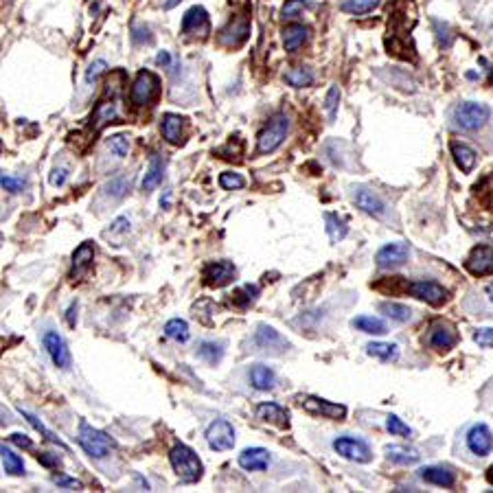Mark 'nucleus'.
Masks as SVG:
<instances>
[{
  "mask_svg": "<svg viewBox=\"0 0 493 493\" xmlns=\"http://www.w3.org/2000/svg\"><path fill=\"white\" fill-rule=\"evenodd\" d=\"M161 129H163V136H165V141H167V143H171V145H180V143H183L185 119H183V117H178V114L167 112V114L163 117Z\"/></svg>",
  "mask_w": 493,
  "mask_h": 493,
  "instance_id": "nucleus-27",
  "label": "nucleus"
},
{
  "mask_svg": "<svg viewBox=\"0 0 493 493\" xmlns=\"http://www.w3.org/2000/svg\"><path fill=\"white\" fill-rule=\"evenodd\" d=\"M75 311H77V305H72V307H70V311H68V323H70V327H75V323H77Z\"/></svg>",
  "mask_w": 493,
  "mask_h": 493,
  "instance_id": "nucleus-57",
  "label": "nucleus"
},
{
  "mask_svg": "<svg viewBox=\"0 0 493 493\" xmlns=\"http://www.w3.org/2000/svg\"><path fill=\"white\" fill-rule=\"evenodd\" d=\"M298 403L309 414H320V417L333 419V421L347 419V406H342V403H333V401H327V399H320V397H314V395L298 397Z\"/></svg>",
  "mask_w": 493,
  "mask_h": 493,
  "instance_id": "nucleus-7",
  "label": "nucleus"
},
{
  "mask_svg": "<svg viewBox=\"0 0 493 493\" xmlns=\"http://www.w3.org/2000/svg\"><path fill=\"white\" fill-rule=\"evenodd\" d=\"M450 149H452V156H454V163L458 165L460 171L470 173V171L476 167V151H474L470 145L456 143V141H454V143L450 145Z\"/></svg>",
  "mask_w": 493,
  "mask_h": 493,
  "instance_id": "nucleus-28",
  "label": "nucleus"
},
{
  "mask_svg": "<svg viewBox=\"0 0 493 493\" xmlns=\"http://www.w3.org/2000/svg\"><path fill=\"white\" fill-rule=\"evenodd\" d=\"M0 456H3V467H5V472L9 476H22L24 474V462H22V458L16 452H11L9 448L3 445V450H0Z\"/></svg>",
  "mask_w": 493,
  "mask_h": 493,
  "instance_id": "nucleus-36",
  "label": "nucleus"
},
{
  "mask_svg": "<svg viewBox=\"0 0 493 493\" xmlns=\"http://www.w3.org/2000/svg\"><path fill=\"white\" fill-rule=\"evenodd\" d=\"M106 68H108V64L103 62V60H97L90 68H88V72H86V80L90 82V84H94L97 80H99V75H103L106 72Z\"/></svg>",
  "mask_w": 493,
  "mask_h": 493,
  "instance_id": "nucleus-50",
  "label": "nucleus"
},
{
  "mask_svg": "<svg viewBox=\"0 0 493 493\" xmlns=\"http://www.w3.org/2000/svg\"><path fill=\"white\" fill-rule=\"evenodd\" d=\"M325 224H327V235L331 242H342L349 235V226L338 213H325Z\"/></svg>",
  "mask_w": 493,
  "mask_h": 493,
  "instance_id": "nucleus-31",
  "label": "nucleus"
},
{
  "mask_svg": "<svg viewBox=\"0 0 493 493\" xmlns=\"http://www.w3.org/2000/svg\"><path fill=\"white\" fill-rule=\"evenodd\" d=\"M165 165L167 161L163 158L161 153H153L149 158V167H147V173L143 178V191H151L156 189L161 183H163V175H165Z\"/></svg>",
  "mask_w": 493,
  "mask_h": 493,
  "instance_id": "nucleus-26",
  "label": "nucleus"
},
{
  "mask_svg": "<svg viewBox=\"0 0 493 493\" xmlns=\"http://www.w3.org/2000/svg\"><path fill=\"white\" fill-rule=\"evenodd\" d=\"M408 292L414 298L426 300L432 307H438L448 300V290L443 288V285H438L436 281H410Z\"/></svg>",
  "mask_w": 493,
  "mask_h": 493,
  "instance_id": "nucleus-10",
  "label": "nucleus"
},
{
  "mask_svg": "<svg viewBox=\"0 0 493 493\" xmlns=\"http://www.w3.org/2000/svg\"><path fill=\"white\" fill-rule=\"evenodd\" d=\"M474 342L482 349H493V329L484 327L474 333Z\"/></svg>",
  "mask_w": 493,
  "mask_h": 493,
  "instance_id": "nucleus-47",
  "label": "nucleus"
},
{
  "mask_svg": "<svg viewBox=\"0 0 493 493\" xmlns=\"http://www.w3.org/2000/svg\"><path fill=\"white\" fill-rule=\"evenodd\" d=\"M42 345L48 353V357L53 359V364L58 369H70V351H68V345L66 340L62 338V335L58 331H44V338H42Z\"/></svg>",
  "mask_w": 493,
  "mask_h": 493,
  "instance_id": "nucleus-11",
  "label": "nucleus"
},
{
  "mask_svg": "<svg viewBox=\"0 0 493 493\" xmlns=\"http://www.w3.org/2000/svg\"><path fill=\"white\" fill-rule=\"evenodd\" d=\"M355 204L359 206L362 211L373 215V217H384L386 215L384 200L377 193H373L371 189H357L355 191Z\"/></svg>",
  "mask_w": 493,
  "mask_h": 493,
  "instance_id": "nucleus-23",
  "label": "nucleus"
},
{
  "mask_svg": "<svg viewBox=\"0 0 493 493\" xmlns=\"http://www.w3.org/2000/svg\"><path fill=\"white\" fill-rule=\"evenodd\" d=\"M288 132H290V119L285 117L283 112L274 114L268 121V125L261 129L259 139H256V151L259 153H272V151H276L283 145Z\"/></svg>",
  "mask_w": 493,
  "mask_h": 493,
  "instance_id": "nucleus-5",
  "label": "nucleus"
},
{
  "mask_svg": "<svg viewBox=\"0 0 493 493\" xmlns=\"http://www.w3.org/2000/svg\"><path fill=\"white\" fill-rule=\"evenodd\" d=\"M259 296V288L256 285H242L239 290L232 292V303L237 307H248L250 303H254Z\"/></svg>",
  "mask_w": 493,
  "mask_h": 493,
  "instance_id": "nucleus-40",
  "label": "nucleus"
},
{
  "mask_svg": "<svg viewBox=\"0 0 493 493\" xmlns=\"http://www.w3.org/2000/svg\"><path fill=\"white\" fill-rule=\"evenodd\" d=\"M256 419H261L270 426H276V428H290V412L281 408L278 403H259L256 406Z\"/></svg>",
  "mask_w": 493,
  "mask_h": 493,
  "instance_id": "nucleus-20",
  "label": "nucleus"
},
{
  "mask_svg": "<svg viewBox=\"0 0 493 493\" xmlns=\"http://www.w3.org/2000/svg\"><path fill=\"white\" fill-rule=\"evenodd\" d=\"M410 256V248L406 244H386L384 248L377 250L375 261L379 268H397L403 266Z\"/></svg>",
  "mask_w": 493,
  "mask_h": 493,
  "instance_id": "nucleus-16",
  "label": "nucleus"
},
{
  "mask_svg": "<svg viewBox=\"0 0 493 493\" xmlns=\"http://www.w3.org/2000/svg\"><path fill=\"white\" fill-rule=\"evenodd\" d=\"M458 340V335H456V327L448 320H436L432 327H430V335H428V342L432 349L436 351H450L454 349Z\"/></svg>",
  "mask_w": 493,
  "mask_h": 493,
  "instance_id": "nucleus-13",
  "label": "nucleus"
},
{
  "mask_svg": "<svg viewBox=\"0 0 493 493\" xmlns=\"http://www.w3.org/2000/svg\"><path fill=\"white\" fill-rule=\"evenodd\" d=\"M307 38H309V29L305 24L292 22L283 29V44H285V50H290V53H296V50L307 42Z\"/></svg>",
  "mask_w": 493,
  "mask_h": 493,
  "instance_id": "nucleus-25",
  "label": "nucleus"
},
{
  "mask_svg": "<svg viewBox=\"0 0 493 493\" xmlns=\"http://www.w3.org/2000/svg\"><path fill=\"white\" fill-rule=\"evenodd\" d=\"M285 82L294 88H305V86L314 84V72H311L307 66H296V68L285 72Z\"/></svg>",
  "mask_w": 493,
  "mask_h": 493,
  "instance_id": "nucleus-34",
  "label": "nucleus"
},
{
  "mask_svg": "<svg viewBox=\"0 0 493 493\" xmlns=\"http://www.w3.org/2000/svg\"><path fill=\"white\" fill-rule=\"evenodd\" d=\"M379 311H384V314H386L388 318H393V320H397V323H408V320L412 318L410 307L399 305V303H381V305H379Z\"/></svg>",
  "mask_w": 493,
  "mask_h": 493,
  "instance_id": "nucleus-38",
  "label": "nucleus"
},
{
  "mask_svg": "<svg viewBox=\"0 0 493 493\" xmlns=\"http://www.w3.org/2000/svg\"><path fill=\"white\" fill-rule=\"evenodd\" d=\"M108 149L117 156V158H125L129 153V139L125 134H114L108 141Z\"/></svg>",
  "mask_w": 493,
  "mask_h": 493,
  "instance_id": "nucleus-43",
  "label": "nucleus"
},
{
  "mask_svg": "<svg viewBox=\"0 0 493 493\" xmlns=\"http://www.w3.org/2000/svg\"><path fill=\"white\" fill-rule=\"evenodd\" d=\"M467 448L476 456H489L493 452V434L484 423H476L467 432Z\"/></svg>",
  "mask_w": 493,
  "mask_h": 493,
  "instance_id": "nucleus-15",
  "label": "nucleus"
},
{
  "mask_svg": "<svg viewBox=\"0 0 493 493\" xmlns=\"http://www.w3.org/2000/svg\"><path fill=\"white\" fill-rule=\"evenodd\" d=\"M197 355L204 359V362H209V364H220L222 357H224V345L222 342H211V340H206L197 347Z\"/></svg>",
  "mask_w": 493,
  "mask_h": 493,
  "instance_id": "nucleus-35",
  "label": "nucleus"
},
{
  "mask_svg": "<svg viewBox=\"0 0 493 493\" xmlns=\"http://www.w3.org/2000/svg\"><path fill=\"white\" fill-rule=\"evenodd\" d=\"M20 414H22V417H24V419H27V421H29V423H31V426H33V428H36L38 432H42V434H44V436H46V438L50 440V443H58L60 448H66V445L62 443V440H60V438H58V436H55L53 432H50V430H46V428L42 426V421H38V417H33V414H31V412H27V410H20Z\"/></svg>",
  "mask_w": 493,
  "mask_h": 493,
  "instance_id": "nucleus-45",
  "label": "nucleus"
},
{
  "mask_svg": "<svg viewBox=\"0 0 493 493\" xmlns=\"http://www.w3.org/2000/svg\"><path fill=\"white\" fill-rule=\"evenodd\" d=\"M491 117V110L484 106V103H476V101H465L454 110L452 121L454 127H458L460 132H476L480 129Z\"/></svg>",
  "mask_w": 493,
  "mask_h": 493,
  "instance_id": "nucleus-4",
  "label": "nucleus"
},
{
  "mask_svg": "<svg viewBox=\"0 0 493 493\" xmlns=\"http://www.w3.org/2000/svg\"><path fill=\"white\" fill-rule=\"evenodd\" d=\"M250 381L256 391H272L274 384H276V377H274V371L268 369L266 364H254L250 371Z\"/></svg>",
  "mask_w": 493,
  "mask_h": 493,
  "instance_id": "nucleus-29",
  "label": "nucleus"
},
{
  "mask_svg": "<svg viewBox=\"0 0 493 493\" xmlns=\"http://www.w3.org/2000/svg\"><path fill=\"white\" fill-rule=\"evenodd\" d=\"M386 456H388V460H393L395 465H414V462H419V458H421V454L417 450L406 448V445H388Z\"/></svg>",
  "mask_w": 493,
  "mask_h": 493,
  "instance_id": "nucleus-30",
  "label": "nucleus"
},
{
  "mask_svg": "<svg viewBox=\"0 0 493 493\" xmlns=\"http://www.w3.org/2000/svg\"><path fill=\"white\" fill-rule=\"evenodd\" d=\"M169 462L173 467L175 476L180 478V482H187V484H193L202 478V460L197 458V454L187 448V445H175L171 452H169Z\"/></svg>",
  "mask_w": 493,
  "mask_h": 493,
  "instance_id": "nucleus-2",
  "label": "nucleus"
},
{
  "mask_svg": "<svg viewBox=\"0 0 493 493\" xmlns=\"http://www.w3.org/2000/svg\"><path fill=\"white\" fill-rule=\"evenodd\" d=\"M9 440H11L13 445H18V448H24V450H31V448H33L31 438H29L27 434H11V436H9Z\"/></svg>",
  "mask_w": 493,
  "mask_h": 493,
  "instance_id": "nucleus-53",
  "label": "nucleus"
},
{
  "mask_svg": "<svg viewBox=\"0 0 493 493\" xmlns=\"http://www.w3.org/2000/svg\"><path fill=\"white\" fill-rule=\"evenodd\" d=\"M484 292H487V298H489V303L493 305V283H489V285H487V290H484Z\"/></svg>",
  "mask_w": 493,
  "mask_h": 493,
  "instance_id": "nucleus-58",
  "label": "nucleus"
},
{
  "mask_svg": "<svg viewBox=\"0 0 493 493\" xmlns=\"http://www.w3.org/2000/svg\"><path fill=\"white\" fill-rule=\"evenodd\" d=\"M250 33V27H248V22L244 18H237V20H232L226 29L220 31V42L226 44V46H239L246 42Z\"/></svg>",
  "mask_w": 493,
  "mask_h": 493,
  "instance_id": "nucleus-24",
  "label": "nucleus"
},
{
  "mask_svg": "<svg viewBox=\"0 0 493 493\" xmlns=\"http://www.w3.org/2000/svg\"><path fill=\"white\" fill-rule=\"evenodd\" d=\"M487 480L493 484V467H491V470H489V474H487Z\"/></svg>",
  "mask_w": 493,
  "mask_h": 493,
  "instance_id": "nucleus-60",
  "label": "nucleus"
},
{
  "mask_svg": "<svg viewBox=\"0 0 493 493\" xmlns=\"http://www.w3.org/2000/svg\"><path fill=\"white\" fill-rule=\"evenodd\" d=\"M38 460L42 462V465H46V467H62V460L58 458V456H53V454H48V452H44V454H38Z\"/></svg>",
  "mask_w": 493,
  "mask_h": 493,
  "instance_id": "nucleus-54",
  "label": "nucleus"
},
{
  "mask_svg": "<svg viewBox=\"0 0 493 493\" xmlns=\"http://www.w3.org/2000/svg\"><path fill=\"white\" fill-rule=\"evenodd\" d=\"M338 101H340V90L338 88H329V92H327V99H325V108H327V112H329V117L333 119L335 117V110H338Z\"/></svg>",
  "mask_w": 493,
  "mask_h": 493,
  "instance_id": "nucleus-48",
  "label": "nucleus"
},
{
  "mask_svg": "<svg viewBox=\"0 0 493 493\" xmlns=\"http://www.w3.org/2000/svg\"><path fill=\"white\" fill-rule=\"evenodd\" d=\"M379 3L381 0H347L342 9L347 13H353V16H364V13H371Z\"/></svg>",
  "mask_w": 493,
  "mask_h": 493,
  "instance_id": "nucleus-39",
  "label": "nucleus"
},
{
  "mask_svg": "<svg viewBox=\"0 0 493 493\" xmlns=\"http://www.w3.org/2000/svg\"><path fill=\"white\" fill-rule=\"evenodd\" d=\"M92 259H94V248L90 242H84L80 248L75 250L72 254V272H70V278L72 281H80L88 274L90 266H92Z\"/></svg>",
  "mask_w": 493,
  "mask_h": 493,
  "instance_id": "nucleus-21",
  "label": "nucleus"
},
{
  "mask_svg": "<svg viewBox=\"0 0 493 493\" xmlns=\"http://www.w3.org/2000/svg\"><path fill=\"white\" fill-rule=\"evenodd\" d=\"M386 428L388 432H391L393 436H403V438H410L412 436V428H408L397 414H391V417L386 419Z\"/></svg>",
  "mask_w": 493,
  "mask_h": 493,
  "instance_id": "nucleus-44",
  "label": "nucleus"
},
{
  "mask_svg": "<svg viewBox=\"0 0 493 493\" xmlns=\"http://www.w3.org/2000/svg\"><path fill=\"white\" fill-rule=\"evenodd\" d=\"M66 178H68V171L66 169H55L53 173H50V185L53 187H62L64 183H66Z\"/></svg>",
  "mask_w": 493,
  "mask_h": 493,
  "instance_id": "nucleus-55",
  "label": "nucleus"
},
{
  "mask_svg": "<svg viewBox=\"0 0 493 493\" xmlns=\"http://www.w3.org/2000/svg\"><path fill=\"white\" fill-rule=\"evenodd\" d=\"M121 82H123V70H117L114 80L108 82L106 90H103V97L99 99L97 108L90 117V127L94 129V132H101L108 123H112L121 117V110H119V99H121V90H123Z\"/></svg>",
  "mask_w": 493,
  "mask_h": 493,
  "instance_id": "nucleus-1",
  "label": "nucleus"
},
{
  "mask_svg": "<svg viewBox=\"0 0 493 493\" xmlns=\"http://www.w3.org/2000/svg\"><path fill=\"white\" fill-rule=\"evenodd\" d=\"M183 33L189 38H206L211 33V20L204 7H191L183 18Z\"/></svg>",
  "mask_w": 493,
  "mask_h": 493,
  "instance_id": "nucleus-12",
  "label": "nucleus"
},
{
  "mask_svg": "<svg viewBox=\"0 0 493 493\" xmlns=\"http://www.w3.org/2000/svg\"><path fill=\"white\" fill-rule=\"evenodd\" d=\"M0 185H3V189L9 191V193H20L24 187H27V183H24V180L11 178V175H3V180H0Z\"/></svg>",
  "mask_w": 493,
  "mask_h": 493,
  "instance_id": "nucleus-49",
  "label": "nucleus"
},
{
  "mask_svg": "<svg viewBox=\"0 0 493 493\" xmlns=\"http://www.w3.org/2000/svg\"><path fill=\"white\" fill-rule=\"evenodd\" d=\"M351 325H353L357 331L371 333V335H384V333L388 331L386 323H384L381 318H375V316H357V318H353Z\"/></svg>",
  "mask_w": 493,
  "mask_h": 493,
  "instance_id": "nucleus-32",
  "label": "nucleus"
},
{
  "mask_svg": "<svg viewBox=\"0 0 493 493\" xmlns=\"http://www.w3.org/2000/svg\"><path fill=\"white\" fill-rule=\"evenodd\" d=\"M419 478L426 480L428 484H436V487H454L456 484V472L448 465H430L419 470Z\"/></svg>",
  "mask_w": 493,
  "mask_h": 493,
  "instance_id": "nucleus-19",
  "label": "nucleus"
},
{
  "mask_svg": "<svg viewBox=\"0 0 493 493\" xmlns=\"http://www.w3.org/2000/svg\"><path fill=\"white\" fill-rule=\"evenodd\" d=\"M202 276H204V283L211 285V288H224V285H228L235 278V266L230 261H215L204 268Z\"/></svg>",
  "mask_w": 493,
  "mask_h": 493,
  "instance_id": "nucleus-18",
  "label": "nucleus"
},
{
  "mask_svg": "<svg viewBox=\"0 0 493 493\" xmlns=\"http://www.w3.org/2000/svg\"><path fill=\"white\" fill-rule=\"evenodd\" d=\"M333 450L338 452L342 458L353 460V462H371L373 454L371 448L364 443V440L353 438V436H340L333 440Z\"/></svg>",
  "mask_w": 493,
  "mask_h": 493,
  "instance_id": "nucleus-9",
  "label": "nucleus"
},
{
  "mask_svg": "<svg viewBox=\"0 0 493 493\" xmlns=\"http://www.w3.org/2000/svg\"><path fill=\"white\" fill-rule=\"evenodd\" d=\"M367 353L381 362H395L399 357V347L391 342H371L367 345Z\"/></svg>",
  "mask_w": 493,
  "mask_h": 493,
  "instance_id": "nucleus-33",
  "label": "nucleus"
},
{
  "mask_svg": "<svg viewBox=\"0 0 493 493\" xmlns=\"http://www.w3.org/2000/svg\"><path fill=\"white\" fill-rule=\"evenodd\" d=\"M125 232H129V222L127 217H117L110 226V230L106 232V235H125Z\"/></svg>",
  "mask_w": 493,
  "mask_h": 493,
  "instance_id": "nucleus-51",
  "label": "nucleus"
},
{
  "mask_svg": "<svg viewBox=\"0 0 493 493\" xmlns=\"http://www.w3.org/2000/svg\"><path fill=\"white\" fill-rule=\"evenodd\" d=\"M220 187L226 189V191H239L246 187V180L239 175V173H232V171H226L220 175Z\"/></svg>",
  "mask_w": 493,
  "mask_h": 493,
  "instance_id": "nucleus-42",
  "label": "nucleus"
},
{
  "mask_svg": "<svg viewBox=\"0 0 493 493\" xmlns=\"http://www.w3.org/2000/svg\"><path fill=\"white\" fill-rule=\"evenodd\" d=\"M165 335L169 340H175V342H187L189 340V325L185 320L180 318H173L165 325Z\"/></svg>",
  "mask_w": 493,
  "mask_h": 493,
  "instance_id": "nucleus-37",
  "label": "nucleus"
},
{
  "mask_svg": "<svg viewBox=\"0 0 493 493\" xmlns=\"http://www.w3.org/2000/svg\"><path fill=\"white\" fill-rule=\"evenodd\" d=\"M178 3H180V0H167V3H165V9H173Z\"/></svg>",
  "mask_w": 493,
  "mask_h": 493,
  "instance_id": "nucleus-59",
  "label": "nucleus"
},
{
  "mask_svg": "<svg viewBox=\"0 0 493 493\" xmlns=\"http://www.w3.org/2000/svg\"><path fill=\"white\" fill-rule=\"evenodd\" d=\"M156 62L163 64V66H169L171 58H169V53H165V50H163V53H158V58H156Z\"/></svg>",
  "mask_w": 493,
  "mask_h": 493,
  "instance_id": "nucleus-56",
  "label": "nucleus"
},
{
  "mask_svg": "<svg viewBox=\"0 0 493 493\" xmlns=\"http://www.w3.org/2000/svg\"><path fill=\"white\" fill-rule=\"evenodd\" d=\"M53 482L58 484V487H64V489H84V484L80 482V480H75V478H66V476H55L53 478Z\"/></svg>",
  "mask_w": 493,
  "mask_h": 493,
  "instance_id": "nucleus-52",
  "label": "nucleus"
},
{
  "mask_svg": "<svg viewBox=\"0 0 493 493\" xmlns=\"http://www.w3.org/2000/svg\"><path fill=\"white\" fill-rule=\"evenodd\" d=\"M239 467L246 472H264L270 467V452L264 448H250L239 454Z\"/></svg>",
  "mask_w": 493,
  "mask_h": 493,
  "instance_id": "nucleus-22",
  "label": "nucleus"
},
{
  "mask_svg": "<svg viewBox=\"0 0 493 493\" xmlns=\"http://www.w3.org/2000/svg\"><path fill=\"white\" fill-rule=\"evenodd\" d=\"M307 7V0H285V5H283V18L285 20H294L303 13V9Z\"/></svg>",
  "mask_w": 493,
  "mask_h": 493,
  "instance_id": "nucleus-46",
  "label": "nucleus"
},
{
  "mask_svg": "<svg viewBox=\"0 0 493 493\" xmlns=\"http://www.w3.org/2000/svg\"><path fill=\"white\" fill-rule=\"evenodd\" d=\"M465 268L474 276H487L493 274V248L489 246H476L470 256L465 259Z\"/></svg>",
  "mask_w": 493,
  "mask_h": 493,
  "instance_id": "nucleus-14",
  "label": "nucleus"
},
{
  "mask_svg": "<svg viewBox=\"0 0 493 493\" xmlns=\"http://www.w3.org/2000/svg\"><path fill=\"white\" fill-rule=\"evenodd\" d=\"M77 443L84 448V452L97 460L108 458L114 450V440L110 436H106L101 430L92 428L88 421L80 423V432H77Z\"/></svg>",
  "mask_w": 493,
  "mask_h": 493,
  "instance_id": "nucleus-3",
  "label": "nucleus"
},
{
  "mask_svg": "<svg viewBox=\"0 0 493 493\" xmlns=\"http://www.w3.org/2000/svg\"><path fill=\"white\" fill-rule=\"evenodd\" d=\"M127 191H129V180L125 175H114L106 185V193L114 200H121Z\"/></svg>",
  "mask_w": 493,
  "mask_h": 493,
  "instance_id": "nucleus-41",
  "label": "nucleus"
},
{
  "mask_svg": "<svg viewBox=\"0 0 493 493\" xmlns=\"http://www.w3.org/2000/svg\"><path fill=\"white\" fill-rule=\"evenodd\" d=\"M206 443L215 452H228L235 445V428L228 421L217 419L209 428H206Z\"/></svg>",
  "mask_w": 493,
  "mask_h": 493,
  "instance_id": "nucleus-8",
  "label": "nucleus"
},
{
  "mask_svg": "<svg viewBox=\"0 0 493 493\" xmlns=\"http://www.w3.org/2000/svg\"><path fill=\"white\" fill-rule=\"evenodd\" d=\"M254 345L259 349H266V351H274V353H283L285 349L290 347V342L283 338V335L268 325H259L256 333H254Z\"/></svg>",
  "mask_w": 493,
  "mask_h": 493,
  "instance_id": "nucleus-17",
  "label": "nucleus"
},
{
  "mask_svg": "<svg viewBox=\"0 0 493 493\" xmlns=\"http://www.w3.org/2000/svg\"><path fill=\"white\" fill-rule=\"evenodd\" d=\"M158 92H161L158 75L151 70H141L132 84V90H129V101H132L136 108H145V106H151V101L158 97Z\"/></svg>",
  "mask_w": 493,
  "mask_h": 493,
  "instance_id": "nucleus-6",
  "label": "nucleus"
}]
</instances>
